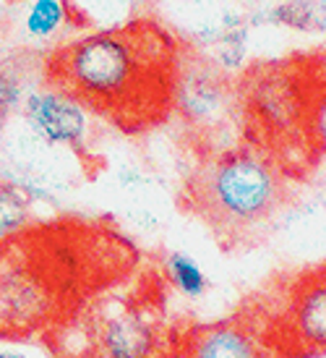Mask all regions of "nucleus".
Listing matches in <instances>:
<instances>
[{"label":"nucleus","mask_w":326,"mask_h":358,"mask_svg":"<svg viewBox=\"0 0 326 358\" xmlns=\"http://www.w3.org/2000/svg\"><path fill=\"white\" fill-rule=\"evenodd\" d=\"M19 113L34 141L50 150L84 152L91 136V110L52 81L27 92Z\"/></svg>","instance_id":"obj_7"},{"label":"nucleus","mask_w":326,"mask_h":358,"mask_svg":"<svg viewBox=\"0 0 326 358\" xmlns=\"http://www.w3.org/2000/svg\"><path fill=\"white\" fill-rule=\"evenodd\" d=\"M191 3H204V6H237V8H261L264 0H191Z\"/></svg>","instance_id":"obj_17"},{"label":"nucleus","mask_w":326,"mask_h":358,"mask_svg":"<svg viewBox=\"0 0 326 358\" xmlns=\"http://www.w3.org/2000/svg\"><path fill=\"white\" fill-rule=\"evenodd\" d=\"M316 3H321V6H324V8H326V0H316Z\"/></svg>","instance_id":"obj_19"},{"label":"nucleus","mask_w":326,"mask_h":358,"mask_svg":"<svg viewBox=\"0 0 326 358\" xmlns=\"http://www.w3.org/2000/svg\"><path fill=\"white\" fill-rule=\"evenodd\" d=\"M175 358H282L272 335L251 317H230L186 329L178 338Z\"/></svg>","instance_id":"obj_9"},{"label":"nucleus","mask_w":326,"mask_h":358,"mask_svg":"<svg viewBox=\"0 0 326 358\" xmlns=\"http://www.w3.org/2000/svg\"><path fill=\"white\" fill-rule=\"evenodd\" d=\"M91 353L97 358H159V319L141 303L108 301L89 322Z\"/></svg>","instance_id":"obj_8"},{"label":"nucleus","mask_w":326,"mask_h":358,"mask_svg":"<svg viewBox=\"0 0 326 358\" xmlns=\"http://www.w3.org/2000/svg\"><path fill=\"white\" fill-rule=\"evenodd\" d=\"M0 358H55L34 338H0Z\"/></svg>","instance_id":"obj_16"},{"label":"nucleus","mask_w":326,"mask_h":358,"mask_svg":"<svg viewBox=\"0 0 326 358\" xmlns=\"http://www.w3.org/2000/svg\"><path fill=\"white\" fill-rule=\"evenodd\" d=\"M272 343L282 358L326 353V267L306 272L287 290L279 319L272 324Z\"/></svg>","instance_id":"obj_6"},{"label":"nucleus","mask_w":326,"mask_h":358,"mask_svg":"<svg viewBox=\"0 0 326 358\" xmlns=\"http://www.w3.org/2000/svg\"><path fill=\"white\" fill-rule=\"evenodd\" d=\"M60 290L13 246H0V338H34L55 324Z\"/></svg>","instance_id":"obj_5"},{"label":"nucleus","mask_w":326,"mask_h":358,"mask_svg":"<svg viewBox=\"0 0 326 358\" xmlns=\"http://www.w3.org/2000/svg\"><path fill=\"white\" fill-rule=\"evenodd\" d=\"M31 217V201L27 191L10 183H0V243L24 230Z\"/></svg>","instance_id":"obj_13"},{"label":"nucleus","mask_w":326,"mask_h":358,"mask_svg":"<svg viewBox=\"0 0 326 358\" xmlns=\"http://www.w3.org/2000/svg\"><path fill=\"white\" fill-rule=\"evenodd\" d=\"M170 113L207 152H219L246 141V105L240 81L196 50H183L172 79Z\"/></svg>","instance_id":"obj_3"},{"label":"nucleus","mask_w":326,"mask_h":358,"mask_svg":"<svg viewBox=\"0 0 326 358\" xmlns=\"http://www.w3.org/2000/svg\"><path fill=\"white\" fill-rule=\"evenodd\" d=\"M68 0H29L24 13V31L31 40H52L71 24Z\"/></svg>","instance_id":"obj_12"},{"label":"nucleus","mask_w":326,"mask_h":358,"mask_svg":"<svg viewBox=\"0 0 326 358\" xmlns=\"http://www.w3.org/2000/svg\"><path fill=\"white\" fill-rule=\"evenodd\" d=\"M306 136L313 155H326V76L308 81Z\"/></svg>","instance_id":"obj_14"},{"label":"nucleus","mask_w":326,"mask_h":358,"mask_svg":"<svg viewBox=\"0 0 326 358\" xmlns=\"http://www.w3.org/2000/svg\"><path fill=\"white\" fill-rule=\"evenodd\" d=\"M188 207L222 238H246L287 201V170L253 141L207 152L186 186Z\"/></svg>","instance_id":"obj_2"},{"label":"nucleus","mask_w":326,"mask_h":358,"mask_svg":"<svg viewBox=\"0 0 326 358\" xmlns=\"http://www.w3.org/2000/svg\"><path fill=\"white\" fill-rule=\"evenodd\" d=\"M24 84L16 76V71L0 69V129L8 123V118L21 110V102H24Z\"/></svg>","instance_id":"obj_15"},{"label":"nucleus","mask_w":326,"mask_h":358,"mask_svg":"<svg viewBox=\"0 0 326 358\" xmlns=\"http://www.w3.org/2000/svg\"><path fill=\"white\" fill-rule=\"evenodd\" d=\"M306 358H326V353H324V356H306Z\"/></svg>","instance_id":"obj_18"},{"label":"nucleus","mask_w":326,"mask_h":358,"mask_svg":"<svg viewBox=\"0 0 326 358\" xmlns=\"http://www.w3.org/2000/svg\"><path fill=\"white\" fill-rule=\"evenodd\" d=\"M180 52L157 24L87 31L52 52L47 81L76 94L91 113L139 131L170 113Z\"/></svg>","instance_id":"obj_1"},{"label":"nucleus","mask_w":326,"mask_h":358,"mask_svg":"<svg viewBox=\"0 0 326 358\" xmlns=\"http://www.w3.org/2000/svg\"><path fill=\"white\" fill-rule=\"evenodd\" d=\"M308 73H297L290 66H261L240 81L246 105V136L272 152L290 170L313 155L306 136Z\"/></svg>","instance_id":"obj_4"},{"label":"nucleus","mask_w":326,"mask_h":358,"mask_svg":"<svg viewBox=\"0 0 326 358\" xmlns=\"http://www.w3.org/2000/svg\"><path fill=\"white\" fill-rule=\"evenodd\" d=\"M267 24L300 34H326V8L316 0H279L267 8Z\"/></svg>","instance_id":"obj_10"},{"label":"nucleus","mask_w":326,"mask_h":358,"mask_svg":"<svg viewBox=\"0 0 326 358\" xmlns=\"http://www.w3.org/2000/svg\"><path fill=\"white\" fill-rule=\"evenodd\" d=\"M162 275H165L170 288L188 301H198L209 293L207 272L186 251H168L162 259Z\"/></svg>","instance_id":"obj_11"}]
</instances>
